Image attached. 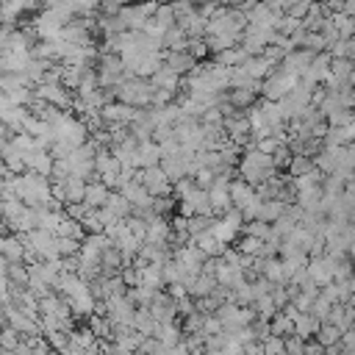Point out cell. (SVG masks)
<instances>
[{"label":"cell","instance_id":"cell-10","mask_svg":"<svg viewBox=\"0 0 355 355\" xmlns=\"http://www.w3.org/2000/svg\"><path fill=\"white\" fill-rule=\"evenodd\" d=\"M311 169H313L311 155H294V161L288 164V175H291V178H302V175H308Z\"/></svg>","mask_w":355,"mask_h":355},{"label":"cell","instance_id":"cell-12","mask_svg":"<svg viewBox=\"0 0 355 355\" xmlns=\"http://www.w3.org/2000/svg\"><path fill=\"white\" fill-rule=\"evenodd\" d=\"M19 347V336L11 330V327H6L3 333H0V349L3 352H11V349H17Z\"/></svg>","mask_w":355,"mask_h":355},{"label":"cell","instance_id":"cell-6","mask_svg":"<svg viewBox=\"0 0 355 355\" xmlns=\"http://www.w3.org/2000/svg\"><path fill=\"white\" fill-rule=\"evenodd\" d=\"M0 258H6L8 263H19L25 258V244H19L17 236H3L0 239Z\"/></svg>","mask_w":355,"mask_h":355},{"label":"cell","instance_id":"cell-1","mask_svg":"<svg viewBox=\"0 0 355 355\" xmlns=\"http://www.w3.org/2000/svg\"><path fill=\"white\" fill-rule=\"evenodd\" d=\"M136 180L144 186V191L155 200V197H169V189L172 183L166 180V175L161 172V166H150V169H139L136 172Z\"/></svg>","mask_w":355,"mask_h":355},{"label":"cell","instance_id":"cell-2","mask_svg":"<svg viewBox=\"0 0 355 355\" xmlns=\"http://www.w3.org/2000/svg\"><path fill=\"white\" fill-rule=\"evenodd\" d=\"M227 194H230V208H233V211H239V214H241V211L255 200V189H252V186H247L244 180H230Z\"/></svg>","mask_w":355,"mask_h":355},{"label":"cell","instance_id":"cell-4","mask_svg":"<svg viewBox=\"0 0 355 355\" xmlns=\"http://www.w3.org/2000/svg\"><path fill=\"white\" fill-rule=\"evenodd\" d=\"M108 200V186L100 180H86V191H83V205L89 211H100Z\"/></svg>","mask_w":355,"mask_h":355},{"label":"cell","instance_id":"cell-5","mask_svg":"<svg viewBox=\"0 0 355 355\" xmlns=\"http://www.w3.org/2000/svg\"><path fill=\"white\" fill-rule=\"evenodd\" d=\"M316 330H319V322L311 313H297L294 322H291V336L300 338V341H311Z\"/></svg>","mask_w":355,"mask_h":355},{"label":"cell","instance_id":"cell-3","mask_svg":"<svg viewBox=\"0 0 355 355\" xmlns=\"http://www.w3.org/2000/svg\"><path fill=\"white\" fill-rule=\"evenodd\" d=\"M22 161H25V169H28L31 175L50 178V172H53V158H50V153H47V150H33V153H31V155H25Z\"/></svg>","mask_w":355,"mask_h":355},{"label":"cell","instance_id":"cell-13","mask_svg":"<svg viewBox=\"0 0 355 355\" xmlns=\"http://www.w3.org/2000/svg\"><path fill=\"white\" fill-rule=\"evenodd\" d=\"M252 97H255L252 89H233V92H230V103H233V105H250Z\"/></svg>","mask_w":355,"mask_h":355},{"label":"cell","instance_id":"cell-7","mask_svg":"<svg viewBox=\"0 0 355 355\" xmlns=\"http://www.w3.org/2000/svg\"><path fill=\"white\" fill-rule=\"evenodd\" d=\"M164 67L172 72V75H186V72H191L194 69V61L186 55V53H166L164 55Z\"/></svg>","mask_w":355,"mask_h":355},{"label":"cell","instance_id":"cell-8","mask_svg":"<svg viewBox=\"0 0 355 355\" xmlns=\"http://www.w3.org/2000/svg\"><path fill=\"white\" fill-rule=\"evenodd\" d=\"M286 208H288V205H286V200H261V208H258L255 222H266V225H272V222H275Z\"/></svg>","mask_w":355,"mask_h":355},{"label":"cell","instance_id":"cell-11","mask_svg":"<svg viewBox=\"0 0 355 355\" xmlns=\"http://www.w3.org/2000/svg\"><path fill=\"white\" fill-rule=\"evenodd\" d=\"M283 349H286V338L266 336V338L261 341V352H263V355H283Z\"/></svg>","mask_w":355,"mask_h":355},{"label":"cell","instance_id":"cell-9","mask_svg":"<svg viewBox=\"0 0 355 355\" xmlns=\"http://www.w3.org/2000/svg\"><path fill=\"white\" fill-rule=\"evenodd\" d=\"M269 336H277V338H288L291 336V319L283 316L280 311L269 319Z\"/></svg>","mask_w":355,"mask_h":355}]
</instances>
